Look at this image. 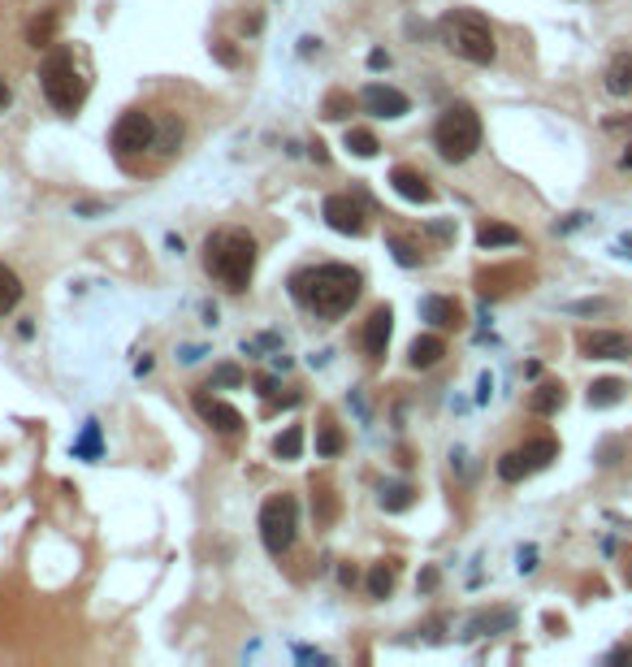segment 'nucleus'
I'll list each match as a JSON object with an SVG mask.
<instances>
[{
	"label": "nucleus",
	"mask_w": 632,
	"mask_h": 667,
	"mask_svg": "<svg viewBox=\"0 0 632 667\" xmlns=\"http://www.w3.org/2000/svg\"><path fill=\"white\" fill-rule=\"evenodd\" d=\"M360 291H364V278L351 265H321V269H308V273H295L291 278V295L299 304H308L312 312H321V317H342V312H351Z\"/></svg>",
	"instance_id": "1"
},
{
	"label": "nucleus",
	"mask_w": 632,
	"mask_h": 667,
	"mask_svg": "<svg viewBox=\"0 0 632 667\" xmlns=\"http://www.w3.org/2000/svg\"><path fill=\"white\" fill-rule=\"evenodd\" d=\"M39 83H44V96L52 109L74 117L91 91V74H87V65L78 57L74 44H52L44 65H39Z\"/></svg>",
	"instance_id": "2"
},
{
	"label": "nucleus",
	"mask_w": 632,
	"mask_h": 667,
	"mask_svg": "<svg viewBox=\"0 0 632 667\" xmlns=\"http://www.w3.org/2000/svg\"><path fill=\"white\" fill-rule=\"evenodd\" d=\"M204 269L226 286V291H247L256 273V239L247 230H217L204 243Z\"/></svg>",
	"instance_id": "3"
},
{
	"label": "nucleus",
	"mask_w": 632,
	"mask_h": 667,
	"mask_svg": "<svg viewBox=\"0 0 632 667\" xmlns=\"http://www.w3.org/2000/svg\"><path fill=\"white\" fill-rule=\"evenodd\" d=\"M438 35L446 52H455L459 61H472V65H490L498 57V39H494V26L472 9H451L446 18L438 22Z\"/></svg>",
	"instance_id": "4"
},
{
	"label": "nucleus",
	"mask_w": 632,
	"mask_h": 667,
	"mask_svg": "<svg viewBox=\"0 0 632 667\" xmlns=\"http://www.w3.org/2000/svg\"><path fill=\"white\" fill-rule=\"evenodd\" d=\"M433 148L442 152V161H468L472 152L481 148V117L472 104H451L442 117H438V126H433Z\"/></svg>",
	"instance_id": "5"
},
{
	"label": "nucleus",
	"mask_w": 632,
	"mask_h": 667,
	"mask_svg": "<svg viewBox=\"0 0 632 667\" xmlns=\"http://www.w3.org/2000/svg\"><path fill=\"white\" fill-rule=\"evenodd\" d=\"M152 148H156V117L148 109H126L122 117H117V126H113L117 165L130 169V174H143Z\"/></svg>",
	"instance_id": "6"
},
{
	"label": "nucleus",
	"mask_w": 632,
	"mask_h": 667,
	"mask_svg": "<svg viewBox=\"0 0 632 667\" xmlns=\"http://www.w3.org/2000/svg\"><path fill=\"white\" fill-rule=\"evenodd\" d=\"M295 529H299V503L291 494H273L260 507V538H265L269 555H286L295 546Z\"/></svg>",
	"instance_id": "7"
},
{
	"label": "nucleus",
	"mask_w": 632,
	"mask_h": 667,
	"mask_svg": "<svg viewBox=\"0 0 632 667\" xmlns=\"http://www.w3.org/2000/svg\"><path fill=\"white\" fill-rule=\"evenodd\" d=\"M550 460H559V442L555 438H533V442H524V447L507 451L503 460H498V477H503V481H524V477L542 473Z\"/></svg>",
	"instance_id": "8"
},
{
	"label": "nucleus",
	"mask_w": 632,
	"mask_h": 667,
	"mask_svg": "<svg viewBox=\"0 0 632 667\" xmlns=\"http://www.w3.org/2000/svg\"><path fill=\"white\" fill-rule=\"evenodd\" d=\"M581 351L589 360H628L632 338L620 330H589V334H581Z\"/></svg>",
	"instance_id": "9"
},
{
	"label": "nucleus",
	"mask_w": 632,
	"mask_h": 667,
	"mask_svg": "<svg viewBox=\"0 0 632 667\" xmlns=\"http://www.w3.org/2000/svg\"><path fill=\"white\" fill-rule=\"evenodd\" d=\"M325 221H329V226H334L338 234H364V230H368L364 204L351 200V195H329V200H325Z\"/></svg>",
	"instance_id": "10"
},
{
	"label": "nucleus",
	"mask_w": 632,
	"mask_h": 667,
	"mask_svg": "<svg viewBox=\"0 0 632 667\" xmlns=\"http://www.w3.org/2000/svg\"><path fill=\"white\" fill-rule=\"evenodd\" d=\"M360 100H364V109L373 113V117H403L407 109H412L403 91L399 87H386V83H368Z\"/></svg>",
	"instance_id": "11"
},
{
	"label": "nucleus",
	"mask_w": 632,
	"mask_h": 667,
	"mask_svg": "<svg viewBox=\"0 0 632 667\" xmlns=\"http://www.w3.org/2000/svg\"><path fill=\"white\" fill-rule=\"evenodd\" d=\"M195 412L204 416L208 425L217 429V434H239L243 429V416L230 408V403H221V399H208V395H195Z\"/></svg>",
	"instance_id": "12"
},
{
	"label": "nucleus",
	"mask_w": 632,
	"mask_h": 667,
	"mask_svg": "<svg viewBox=\"0 0 632 667\" xmlns=\"http://www.w3.org/2000/svg\"><path fill=\"white\" fill-rule=\"evenodd\" d=\"M390 330H394V312L386 304L368 312V321H364V351H368V356H386Z\"/></svg>",
	"instance_id": "13"
},
{
	"label": "nucleus",
	"mask_w": 632,
	"mask_h": 667,
	"mask_svg": "<svg viewBox=\"0 0 632 667\" xmlns=\"http://www.w3.org/2000/svg\"><path fill=\"white\" fill-rule=\"evenodd\" d=\"M390 182H394V191H399L403 200H412V204H429V200H433L429 178L420 174V169H412V165H399V169L390 174Z\"/></svg>",
	"instance_id": "14"
},
{
	"label": "nucleus",
	"mask_w": 632,
	"mask_h": 667,
	"mask_svg": "<svg viewBox=\"0 0 632 667\" xmlns=\"http://www.w3.org/2000/svg\"><path fill=\"white\" fill-rule=\"evenodd\" d=\"M420 312H425V321H433L438 330H455V325L464 321V308H459L455 299H446V295H429L425 304H420Z\"/></svg>",
	"instance_id": "15"
},
{
	"label": "nucleus",
	"mask_w": 632,
	"mask_h": 667,
	"mask_svg": "<svg viewBox=\"0 0 632 667\" xmlns=\"http://www.w3.org/2000/svg\"><path fill=\"white\" fill-rule=\"evenodd\" d=\"M446 356V343L438 334H420L416 343H412V351H407V360H412V369H433Z\"/></svg>",
	"instance_id": "16"
},
{
	"label": "nucleus",
	"mask_w": 632,
	"mask_h": 667,
	"mask_svg": "<svg viewBox=\"0 0 632 667\" xmlns=\"http://www.w3.org/2000/svg\"><path fill=\"white\" fill-rule=\"evenodd\" d=\"M563 399H568V395H563L559 382H542V386H537L533 395H529V412H533V416H550V412L563 408Z\"/></svg>",
	"instance_id": "17"
},
{
	"label": "nucleus",
	"mask_w": 632,
	"mask_h": 667,
	"mask_svg": "<svg viewBox=\"0 0 632 667\" xmlns=\"http://www.w3.org/2000/svg\"><path fill=\"white\" fill-rule=\"evenodd\" d=\"M607 91L611 96H632V52H620L607 65Z\"/></svg>",
	"instance_id": "18"
},
{
	"label": "nucleus",
	"mask_w": 632,
	"mask_h": 667,
	"mask_svg": "<svg viewBox=\"0 0 632 667\" xmlns=\"http://www.w3.org/2000/svg\"><path fill=\"white\" fill-rule=\"evenodd\" d=\"M394 581H399V564H394V559H381V564H373V572H368V594L386 598L394 590Z\"/></svg>",
	"instance_id": "19"
},
{
	"label": "nucleus",
	"mask_w": 632,
	"mask_h": 667,
	"mask_svg": "<svg viewBox=\"0 0 632 667\" xmlns=\"http://www.w3.org/2000/svg\"><path fill=\"white\" fill-rule=\"evenodd\" d=\"M624 382L620 377H602V382L589 386V408H611V403H620L624 399Z\"/></svg>",
	"instance_id": "20"
},
{
	"label": "nucleus",
	"mask_w": 632,
	"mask_h": 667,
	"mask_svg": "<svg viewBox=\"0 0 632 667\" xmlns=\"http://www.w3.org/2000/svg\"><path fill=\"white\" fill-rule=\"evenodd\" d=\"M477 243L481 247H516L520 243V230L503 226V221H485V226L477 230Z\"/></svg>",
	"instance_id": "21"
},
{
	"label": "nucleus",
	"mask_w": 632,
	"mask_h": 667,
	"mask_svg": "<svg viewBox=\"0 0 632 667\" xmlns=\"http://www.w3.org/2000/svg\"><path fill=\"white\" fill-rule=\"evenodd\" d=\"M299 451H304V425H286L278 442H273V455L278 460H299Z\"/></svg>",
	"instance_id": "22"
},
{
	"label": "nucleus",
	"mask_w": 632,
	"mask_h": 667,
	"mask_svg": "<svg viewBox=\"0 0 632 667\" xmlns=\"http://www.w3.org/2000/svg\"><path fill=\"white\" fill-rule=\"evenodd\" d=\"M18 299H22V282H18V273H13L5 260H0V317H5L9 308H18Z\"/></svg>",
	"instance_id": "23"
},
{
	"label": "nucleus",
	"mask_w": 632,
	"mask_h": 667,
	"mask_svg": "<svg viewBox=\"0 0 632 667\" xmlns=\"http://www.w3.org/2000/svg\"><path fill=\"white\" fill-rule=\"evenodd\" d=\"M347 148H351L355 156H377L381 143H377L373 130H360V126H355V130H347Z\"/></svg>",
	"instance_id": "24"
},
{
	"label": "nucleus",
	"mask_w": 632,
	"mask_h": 667,
	"mask_svg": "<svg viewBox=\"0 0 632 667\" xmlns=\"http://www.w3.org/2000/svg\"><path fill=\"white\" fill-rule=\"evenodd\" d=\"M412 499H416V494L407 486H386V490H381V507H386V512H403V507H412Z\"/></svg>",
	"instance_id": "25"
},
{
	"label": "nucleus",
	"mask_w": 632,
	"mask_h": 667,
	"mask_svg": "<svg viewBox=\"0 0 632 667\" xmlns=\"http://www.w3.org/2000/svg\"><path fill=\"white\" fill-rule=\"evenodd\" d=\"M316 451H321V455H338L342 451V434H338V425H321V429H316Z\"/></svg>",
	"instance_id": "26"
},
{
	"label": "nucleus",
	"mask_w": 632,
	"mask_h": 667,
	"mask_svg": "<svg viewBox=\"0 0 632 667\" xmlns=\"http://www.w3.org/2000/svg\"><path fill=\"white\" fill-rule=\"evenodd\" d=\"M347 113H351V96H342V91H334V96L325 100V117H334V122H342Z\"/></svg>",
	"instance_id": "27"
},
{
	"label": "nucleus",
	"mask_w": 632,
	"mask_h": 667,
	"mask_svg": "<svg viewBox=\"0 0 632 667\" xmlns=\"http://www.w3.org/2000/svg\"><path fill=\"white\" fill-rule=\"evenodd\" d=\"M394 243V256H399V265H420V252L412 239H390Z\"/></svg>",
	"instance_id": "28"
},
{
	"label": "nucleus",
	"mask_w": 632,
	"mask_h": 667,
	"mask_svg": "<svg viewBox=\"0 0 632 667\" xmlns=\"http://www.w3.org/2000/svg\"><path fill=\"white\" fill-rule=\"evenodd\" d=\"M217 382H221V386H243V373L234 369V364H221V369H217Z\"/></svg>",
	"instance_id": "29"
},
{
	"label": "nucleus",
	"mask_w": 632,
	"mask_h": 667,
	"mask_svg": "<svg viewBox=\"0 0 632 667\" xmlns=\"http://www.w3.org/2000/svg\"><path fill=\"white\" fill-rule=\"evenodd\" d=\"M78 451H83V455H96V425H87V438L78 442Z\"/></svg>",
	"instance_id": "30"
},
{
	"label": "nucleus",
	"mask_w": 632,
	"mask_h": 667,
	"mask_svg": "<svg viewBox=\"0 0 632 667\" xmlns=\"http://www.w3.org/2000/svg\"><path fill=\"white\" fill-rule=\"evenodd\" d=\"M607 130H628V135H632V117H611Z\"/></svg>",
	"instance_id": "31"
},
{
	"label": "nucleus",
	"mask_w": 632,
	"mask_h": 667,
	"mask_svg": "<svg viewBox=\"0 0 632 667\" xmlns=\"http://www.w3.org/2000/svg\"><path fill=\"white\" fill-rule=\"evenodd\" d=\"M9 100H13V91H9V83H5V78H0V113L9 109Z\"/></svg>",
	"instance_id": "32"
},
{
	"label": "nucleus",
	"mask_w": 632,
	"mask_h": 667,
	"mask_svg": "<svg viewBox=\"0 0 632 667\" xmlns=\"http://www.w3.org/2000/svg\"><path fill=\"white\" fill-rule=\"evenodd\" d=\"M624 585L632 590V555H628V564H624Z\"/></svg>",
	"instance_id": "33"
},
{
	"label": "nucleus",
	"mask_w": 632,
	"mask_h": 667,
	"mask_svg": "<svg viewBox=\"0 0 632 667\" xmlns=\"http://www.w3.org/2000/svg\"><path fill=\"white\" fill-rule=\"evenodd\" d=\"M624 169H632V148H628V152H624Z\"/></svg>",
	"instance_id": "34"
}]
</instances>
